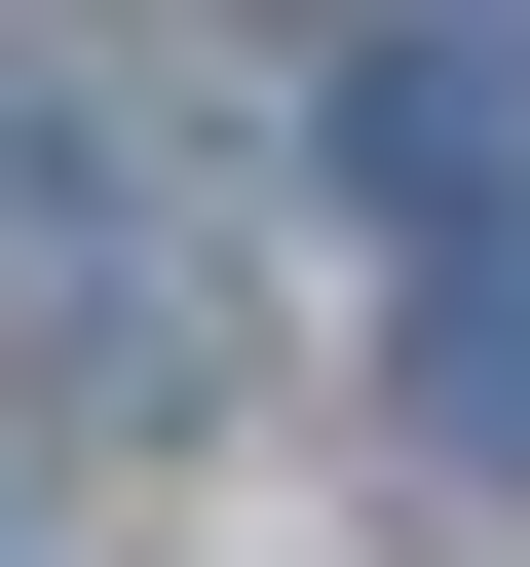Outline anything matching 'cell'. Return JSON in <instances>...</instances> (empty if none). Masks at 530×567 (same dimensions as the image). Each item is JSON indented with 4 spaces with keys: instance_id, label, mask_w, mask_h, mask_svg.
<instances>
[{
    "instance_id": "1",
    "label": "cell",
    "mask_w": 530,
    "mask_h": 567,
    "mask_svg": "<svg viewBox=\"0 0 530 567\" xmlns=\"http://www.w3.org/2000/svg\"><path fill=\"white\" fill-rule=\"evenodd\" d=\"M342 189L417 265H530V39H342Z\"/></svg>"
},
{
    "instance_id": "2",
    "label": "cell",
    "mask_w": 530,
    "mask_h": 567,
    "mask_svg": "<svg viewBox=\"0 0 530 567\" xmlns=\"http://www.w3.org/2000/svg\"><path fill=\"white\" fill-rule=\"evenodd\" d=\"M417 416H455V454L530 492V265H455V303H417Z\"/></svg>"
}]
</instances>
